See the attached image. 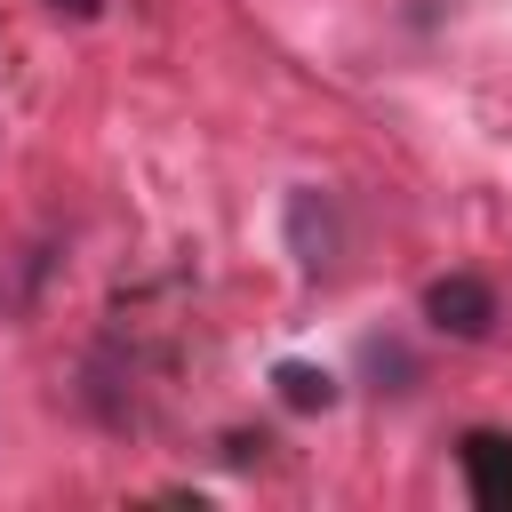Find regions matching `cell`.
<instances>
[{"label":"cell","mask_w":512,"mask_h":512,"mask_svg":"<svg viewBox=\"0 0 512 512\" xmlns=\"http://www.w3.org/2000/svg\"><path fill=\"white\" fill-rule=\"evenodd\" d=\"M424 320L440 328V336H488L496 328V288L480 280V272H448V280H432L424 288Z\"/></svg>","instance_id":"6da1fadb"},{"label":"cell","mask_w":512,"mask_h":512,"mask_svg":"<svg viewBox=\"0 0 512 512\" xmlns=\"http://www.w3.org/2000/svg\"><path fill=\"white\" fill-rule=\"evenodd\" d=\"M464 488L488 512H512V440L504 432H464Z\"/></svg>","instance_id":"7a4b0ae2"},{"label":"cell","mask_w":512,"mask_h":512,"mask_svg":"<svg viewBox=\"0 0 512 512\" xmlns=\"http://www.w3.org/2000/svg\"><path fill=\"white\" fill-rule=\"evenodd\" d=\"M288 248H296L304 272H320V264L336 256V216H328L320 192H288Z\"/></svg>","instance_id":"3957f363"},{"label":"cell","mask_w":512,"mask_h":512,"mask_svg":"<svg viewBox=\"0 0 512 512\" xmlns=\"http://www.w3.org/2000/svg\"><path fill=\"white\" fill-rule=\"evenodd\" d=\"M272 392H280V408H296V416L336 408V376L312 368V360H280V368H272Z\"/></svg>","instance_id":"277c9868"},{"label":"cell","mask_w":512,"mask_h":512,"mask_svg":"<svg viewBox=\"0 0 512 512\" xmlns=\"http://www.w3.org/2000/svg\"><path fill=\"white\" fill-rule=\"evenodd\" d=\"M56 16H72V24H88V16H104V0H48Z\"/></svg>","instance_id":"5b68a950"}]
</instances>
